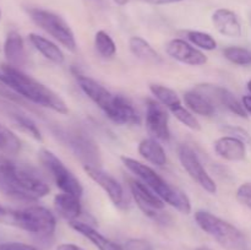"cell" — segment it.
<instances>
[{
  "label": "cell",
  "instance_id": "cell-12",
  "mask_svg": "<svg viewBox=\"0 0 251 250\" xmlns=\"http://www.w3.org/2000/svg\"><path fill=\"white\" fill-rule=\"evenodd\" d=\"M83 169L87 173V175L105 191L108 198L110 199V201L117 207H126V199H125L124 189H123V186L120 185V183L114 176H112L109 173L103 171L100 167L83 166Z\"/></svg>",
  "mask_w": 251,
  "mask_h": 250
},
{
  "label": "cell",
  "instance_id": "cell-31",
  "mask_svg": "<svg viewBox=\"0 0 251 250\" xmlns=\"http://www.w3.org/2000/svg\"><path fill=\"white\" fill-rule=\"evenodd\" d=\"M186 37L189 41L196 47L205 50H215L217 48V42L213 38L211 34L206 33V32L201 31H188L186 32Z\"/></svg>",
  "mask_w": 251,
  "mask_h": 250
},
{
  "label": "cell",
  "instance_id": "cell-28",
  "mask_svg": "<svg viewBox=\"0 0 251 250\" xmlns=\"http://www.w3.org/2000/svg\"><path fill=\"white\" fill-rule=\"evenodd\" d=\"M95 47L98 54L104 59H112L117 53V46L114 41L105 31H98L96 33Z\"/></svg>",
  "mask_w": 251,
  "mask_h": 250
},
{
  "label": "cell",
  "instance_id": "cell-18",
  "mask_svg": "<svg viewBox=\"0 0 251 250\" xmlns=\"http://www.w3.org/2000/svg\"><path fill=\"white\" fill-rule=\"evenodd\" d=\"M4 54L11 66L19 69L20 66H24L26 64L27 56L24 39L19 32L11 31L7 33L4 43Z\"/></svg>",
  "mask_w": 251,
  "mask_h": 250
},
{
  "label": "cell",
  "instance_id": "cell-16",
  "mask_svg": "<svg viewBox=\"0 0 251 250\" xmlns=\"http://www.w3.org/2000/svg\"><path fill=\"white\" fill-rule=\"evenodd\" d=\"M212 24L221 34L229 38H239L242 36V25L237 14L229 9H217L212 14Z\"/></svg>",
  "mask_w": 251,
  "mask_h": 250
},
{
  "label": "cell",
  "instance_id": "cell-15",
  "mask_svg": "<svg viewBox=\"0 0 251 250\" xmlns=\"http://www.w3.org/2000/svg\"><path fill=\"white\" fill-rule=\"evenodd\" d=\"M166 51L169 56L190 66H201L207 63V56L183 39H172L167 43Z\"/></svg>",
  "mask_w": 251,
  "mask_h": 250
},
{
  "label": "cell",
  "instance_id": "cell-5",
  "mask_svg": "<svg viewBox=\"0 0 251 250\" xmlns=\"http://www.w3.org/2000/svg\"><path fill=\"white\" fill-rule=\"evenodd\" d=\"M53 134L61 144L73 151L78 157L83 166L100 167V152L95 140L86 131L78 127L54 126Z\"/></svg>",
  "mask_w": 251,
  "mask_h": 250
},
{
  "label": "cell",
  "instance_id": "cell-35",
  "mask_svg": "<svg viewBox=\"0 0 251 250\" xmlns=\"http://www.w3.org/2000/svg\"><path fill=\"white\" fill-rule=\"evenodd\" d=\"M123 248L124 250H153L151 243L145 239H139V238L129 239L127 242H125Z\"/></svg>",
  "mask_w": 251,
  "mask_h": 250
},
{
  "label": "cell",
  "instance_id": "cell-1",
  "mask_svg": "<svg viewBox=\"0 0 251 250\" xmlns=\"http://www.w3.org/2000/svg\"><path fill=\"white\" fill-rule=\"evenodd\" d=\"M0 190L16 200L36 201L48 195L49 186L33 168L0 156Z\"/></svg>",
  "mask_w": 251,
  "mask_h": 250
},
{
  "label": "cell",
  "instance_id": "cell-42",
  "mask_svg": "<svg viewBox=\"0 0 251 250\" xmlns=\"http://www.w3.org/2000/svg\"><path fill=\"white\" fill-rule=\"evenodd\" d=\"M248 90H249V92H250V95H251V80L249 81V82H248Z\"/></svg>",
  "mask_w": 251,
  "mask_h": 250
},
{
  "label": "cell",
  "instance_id": "cell-17",
  "mask_svg": "<svg viewBox=\"0 0 251 250\" xmlns=\"http://www.w3.org/2000/svg\"><path fill=\"white\" fill-rule=\"evenodd\" d=\"M215 152L226 161L239 162L247 157V145L235 136H223L216 140Z\"/></svg>",
  "mask_w": 251,
  "mask_h": 250
},
{
  "label": "cell",
  "instance_id": "cell-13",
  "mask_svg": "<svg viewBox=\"0 0 251 250\" xmlns=\"http://www.w3.org/2000/svg\"><path fill=\"white\" fill-rule=\"evenodd\" d=\"M75 77L78 86H80V88L83 91V93H85L95 104H97L98 107L105 113V115L109 114L113 109V105H114L115 97H117V96L112 95L104 86L98 83L97 81L93 80V78L83 75V74L76 73Z\"/></svg>",
  "mask_w": 251,
  "mask_h": 250
},
{
  "label": "cell",
  "instance_id": "cell-7",
  "mask_svg": "<svg viewBox=\"0 0 251 250\" xmlns=\"http://www.w3.org/2000/svg\"><path fill=\"white\" fill-rule=\"evenodd\" d=\"M32 21L46 31L47 33L50 34L55 41L63 47H65L68 50H76V39L73 29L68 25V22L59 16L55 12H51L49 10L39 9V7H31L27 10Z\"/></svg>",
  "mask_w": 251,
  "mask_h": 250
},
{
  "label": "cell",
  "instance_id": "cell-44",
  "mask_svg": "<svg viewBox=\"0 0 251 250\" xmlns=\"http://www.w3.org/2000/svg\"><path fill=\"white\" fill-rule=\"evenodd\" d=\"M0 20H1V10H0Z\"/></svg>",
  "mask_w": 251,
  "mask_h": 250
},
{
  "label": "cell",
  "instance_id": "cell-25",
  "mask_svg": "<svg viewBox=\"0 0 251 250\" xmlns=\"http://www.w3.org/2000/svg\"><path fill=\"white\" fill-rule=\"evenodd\" d=\"M184 102L188 105L189 109L195 114L202 115V117H211L215 113V104L206 96L195 90L189 91L184 95Z\"/></svg>",
  "mask_w": 251,
  "mask_h": 250
},
{
  "label": "cell",
  "instance_id": "cell-39",
  "mask_svg": "<svg viewBox=\"0 0 251 250\" xmlns=\"http://www.w3.org/2000/svg\"><path fill=\"white\" fill-rule=\"evenodd\" d=\"M56 250H85L82 249L81 247L76 244H71V243H65V244H60L58 245Z\"/></svg>",
  "mask_w": 251,
  "mask_h": 250
},
{
  "label": "cell",
  "instance_id": "cell-22",
  "mask_svg": "<svg viewBox=\"0 0 251 250\" xmlns=\"http://www.w3.org/2000/svg\"><path fill=\"white\" fill-rule=\"evenodd\" d=\"M129 47L131 53L144 63L150 65H159L163 63V59L158 51H156V49H153V47L142 37H131L129 41Z\"/></svg>",
  "mask_w": 251,
  "mask_h": 250
},
{
  "label": "cell",
  "instance_id": "cell-19",
  "mask_svg": "<svg viewBox=\"0 0 251 250\" xmlns=\"http://www.w3.org/2000/svg\"><path fill=\"white\" fill-rule=\"evenodd\" d=\"M70 225L73 229H75L81 235L87 238L98 250H124V248L120 247L119 244L114 243L113 240L105 238L97 229L91 227L88 223L81 222V221H74V222H70Z\"/></svg>",
  "mask_w": 251,
  "mask_h": 250
},
{
  "label": "cell",
  "instance_id": "cell-32",
  "mask_svg": "<svg viewBox=\"0 0 251 250\" xmlns=\"http://www.w3.org/2000/svg\"><path fill=\"white\" fill-rule=\"evenodd\" d=\"M171 113L181 123V124L185 125L189 129L195 130V131H199V130L201 129V125L200 123H199V120L194 117V114L190 110H188L185 107H183V104L176 105V108L171 109Z\"/></svg>",
  "mask_w": 251,
  "mask_h": 250
},
{
  "label": "cell",
  "instance_id": "cell-27",
  "mask_svg": "<svg viewBox=\"0 0 251 250\" xmlns=\"http://www.w3.org/2000/svg\"><path fill=\"white\" fill-rule=\"evenodd\" d=\"M21 150V141L19 137L5 125L0 124V151L9 154L19 153Z\"/></svg>",
  "mask_w": 251,
  "mask_h": 250
},
{
  "label": "cell",
  "instance_id": "cell-33",
  "mask_svg": "<svg viewBox=\"0 0 251 250\" xmlns=\"http://www.w3.org/2000/svg\"><path fill=\"white\" fill-rule=\"evenodd\" d=\"M222 130L225 132H227L228 135H230V136H235L239 140H242L247 146H249L251 149V135L245 129L239 126H233V125H228V126L223 127Z\"/></svg>",
  "mask_w": 251,
  "mask_h": 250
},
{
  "label": "cell",
  "instance_id": "cell-2",
  "mask_svg": "<svg viewBox=\"0 0 251 250\" xmlns=\"http://www.w3.org/2000/svg\"><path fill=\"white\" fill-rule=\"evenodd\" d=\"M0 83L34 104L49 108L60 114L69 112L68 105L58 93L10 64H0Z\"/></svg>",
  "mask_w": 251,
  "mask_h": 250
},
{
  "label": "cell",
  "instance_id": "cell-34",
  "mask_svg": "<svg viewBox=\"0 0 251 250\" xmlns=\"http://www.w3.org/2000/svg\"><path fill=\"white\" fill-rule=\"evenodd\" d=\"M237 200L251 210V183H244L238 188Z\"/></svg>",
  "mask_w": 251,
  "mask_h": 250
},
{
  "label": "cell",
  "instance_id": "cell-14",
  "mask_svg": "<svg viewBox=\"0 0 251 250\" xmlns=\"http://www.w3.org/2000/svg\"><path fill=\"white\" fill-rule=\"evenodd\" d=\"M195 91L202 93L212 103H220L221 105L227 108L233 114L240 118H248V113L245 112L243 103H240L238 98L227 88L213 85H199L195 88Z\"/></svg>",
  "mask_w": 251,
  "mask_h": 250
},
{
  "label": "cell",
  "instance_id": "cell-37",
  "mask_svg": "<svg viewBox=\"0 0 251 250\" xmlns=\"http://www.w3.org/2000/svg\"><path fill=\"white\" fill-rule=\"evenodd\" d=\"M0 222L12 225V211L0 206Z\"/></svg>",
  "mask_w": 251,
  "mask_h": 250
},
{
  "label": "cell",
  "instance_id": "cell-43",
  "mask_svg": "<svg viewBox=\"0 0 251 250\" xmlns=\"http://www.w3.org/2000/svg\"><path fill=\"white\" fill-rule=\"evenodd\" d=\"M196 250H211V249H208V248H206V247H200V248H198Z\"/></svg>",
  "mask_w": 251,
  "mask_h": 250
},
{
  "label": "cell",
  "instance_id": "cell-41",
  "mask_svg": "<svg viewBox=\"0 0 251 250\" xmlns=\"http://www.w3.org/2000/svg\"><path fill=\"white\" fill-rule=\"evenodd\" d=\"M113 1H114L117 5H120V6H124V5H126L127 2H129V0H113Z\"/></svg>",
  "mask_w": 251,
  "mask_h": 250
},
{
  "label": "cell",
  "instance_id": "cell-8",
  "mask_svg": "<svg viewBox=\"0 0 251 250\" xmlns=\"http://www.w3.org/2000/svg\"><path fill=\"white\" fill-rule=\"evenodd\" d=\"M38 154L42 166L50 174L54 183L60 190H63V193L71 194L77 198L82 196L83 188L78 179L66 168L65 164L53 152L49 150H41Z\"/></svg>",
  "mask_w": 251,
  "mask_h": 250
},
{
  "label": "cell",
  "instance_id": "cell-6",
  "mask_svg": "<svg viewBox=\"0 0 251 250\" xmlns=\"http://www.w3.org/2000/svg\"><path fill=\"white\" fill-rule=\"evenodd\" d=\"M12 225L41 239H49L55 232L56 221L53 213L42 206H31L12 211Z\"/></svg>",
  "mask_w": 251,
  "mask_h": 250
},
{
  "label": "cell",
  "instance_id": "cell-3",
  "mask_svg": "<svg viewBox=\"0 0 251 250\" xmlns=\"http://www.w3.org/2000/svg\"><path fill=\"white\" fill-rule=\"evenodd\" d=\"M122 162L131 173H134L139 178V180L146 184L164 202H167L184 215H188L191 212V202L186 194H184L176 186L171 185L153 169L150 168L146 164H142L141 162L136 161V159H132L126 156L122 157Z\"/></svg>",
  "mask_w": 251,
  "mask_h": 250
},
{
  "label": "cell",
  "instance_id": "cell-30",
  "mask_svg": "<svg viewBox=\"0 0 251 250\" xmlns=\"http://www.w3.org/2000/svg\"><path fill=\"white\" fill-rule=\"evenodd\" d=\"M223 55H225L227 60L235 64V65H251V50L247 48H243V47H228V48L223 50Z\"/></svg>",
  "mask_w": 251,
  "mask_h": 250
},
{
  "label": "cell",
  "instance_id": "cell-36",
  "mask_svg": "<svg viewBox=\"0 0 251 250\" xmlns=\"http://www.w3.org/2000/svg\"><path fill=\"white\" fill-rule=\"evenodd\" d=\"M0 250H41V249L33 247V245L24 244V243L10 242V243H2V244H0Z\"/></svg>",
  "mask_w": 251,
  "mask_h": 250
},
{
  "label": "cell",
  "instance_id": "cell-11",
  "mask_svg": "<svg viewBox=\"0 0 251 250\" xmlns=\"http://www.w3.org/2000/svg\"><path fill=\"white\" fill-rule=\"evenodd\" d=\"M168 113L158 100H147L146 105V127L152 137L159 141L168 142L171 140Z\"/></svg>",
  "mask_w": 251,
  "mask_h": 250
},
{
  "label": "cell",
  "instance_id": "cell-9",
  "mask_svg": "<svg viewBox=\"0 0 251 250\" xmlns=\"http://www.w3.org/2000/svg\"><path fill=\"white\" fill-rule=\"evenodd\" d=\"M129 188L140 210L159 225H167L171 216L164 212V201L159 199L146 184L136 179H129Z\"/></svg>",
  "mask_w": 251,
  "mask_h": 250
},
{
  "label": "cell",
  "instance_id": "cell-23",
  "mask_svg": "<svg viewBox=\"0 0 251 250\" xmlns=\"http://www.w3.org/2000/svg\"><path fill=\"white\" fill-rule=\"evenodd\" d=\"M28 39L31 42L32 46L42 54L46 59H48L51 63L56 64V65H61L65 60V56L64 53L61 51V49L56 46L55 43H53L51 41L47 39L46 37H42L39 34L36 33H29Z\"/></svg>",
  "mask_w": 251,
  "mask_h": 250
},
{
  "label": "cell",
  "instance_id": "cell-4",
  "mask_svg": "<svg viewBox=\"0 0 251 250\" xmlns=\"http://www.w3.org/2000/svg\"><path fill=\"white\" fill-rule=\"evenodd\" d=\"M195 221L199 227L212 237L218 244L227 250H243L245 247V237L237 227L227 221L207 212H195Z\"/></svg>",
  "mask_w": 251,
  "mask_h": 250
},
{
  "label": "cell",
  "instance_id": "cell-20",
  "mask_svg": "<svg viewBox=\"0 0 251 250\" xmlns=\"http://www.w3.org/2000/svg\"><path fill=\"white\" fill-rule=\"evenodd\" d=\"M54 207H55L58 215L69 222L77 221V218L82 213L80 198L71 195V194H58L54 198Z\"/></svg>",
  "mask_w": 251,
  "mask_h": 250
},
{
  "label": "cell",
  "instance_id": "cell-24",
  "mask_svg": "<svg viewBox=\"0 0 251 250\" xmlns=\"http://www.w3.org/2000/svg\"><path fill=\"white\" fill-rule=\"evenodd\" d=\"M139 153L154 166L163 167L167 163L166 152L156 139L142 140L139 145Z\"/></svg>",
  "mask_w": 251,
  "mask_h": 250
},
{
  "label": "cell",
  "instance_id": "cell-38",
  "mask_svg": "<svg viewBox=\"0 0 251 250\" xmlns=\"http://www.w3.org/2000/svg\"><path fill=\"white\" fill-rule=\"evenodd\" d=\"M141 1L147 2V4L152 5H168V4H174V2H180L183 0H141Z\"/></svg>",
  "mask_w": 251,
  "mask_h": 250
},
{
  "label": "cell",
  "instance_id": "cell-10",
  "mask_svg": "<svg viewBox=\"0 0 251 250\" xmlns=\"http://www.w3.org/2000/svg\"><path fill=\"white\" fill-rule=\"evenodd\" d=\"M179 159L185 169L186 173L199 184L202 189H205L207 193L216 194L217 193V185H216L215 180L210 176V174L206 172L203 168L202 163L196 156L194 150L189 147L188 145H181L179 147Z\"/></svg>",
  "mask_w": 251,
  "mask_h": 250
},
{
  "label": "cell",
  "instance_id": "cell-21",
  "mask_svg": "<svg viewBox=\"0 0 251 250\" xmlns=\"http://www.w3.org/2000/svg\"><path fill=\"white\" fill-rule=\"evenodd\" d=\"M112 122L119 125H137L140 124V117L131 104L122 96L115 97L113 109L107 115Z\"/></svg>",
  "mask_w": 251,
  "mask_h": 250
},
{
  "label": "cell",
  "instance_id": "cell-26",
  "mask_svg": "<svg viewBox=\"0 0 251 250\" xmlns=\"http://www.w3.org/2000/svg\"><path fill=\"white\" fill-rule=\"evenodd\" d=\"M150 91H151L152 95L156 97V100H158L162 105L168 108L169 110L176 108V105L181 104L180 98L178 97L176 91H173L172 88L166 87V86L154 85V83H152V85H150Z\"/></svg>",
  "mask_w": 251,
  "mask_h": 250
},
{
  "label": "cell",
  "instance_id": "cell-40",
  "mask_svg": "<svg viewBox=\"0 0 251 250\" xmlns=\"http://www.w3.org/2000/svg\"><path fill=\"white\" fill-rule=\"evenodd\" d=\"M243 105H244V109L248 114L251 115V95L250 96H244L242 100Z\"/></svg>",
  "mask_w": 251,
  "mask_h": 250
},
{
  "label": "cell",
  "instance_id": "cell-29",
  "mask_svg": "<svg viewBox=\"0 0 251 250\" xmlns=\"http://www.w3.org/2000/svg\"><path fill=\"white\" fill-rule=\"evenodd\" d=\"M11 117L12 119H14V122L17 124V126H19L22 131L28 134L29 136H32L34 140H37V141H42V140H43L41 130L38 129L36 123H34L31 118L27 117L26 114H22V113L20 112H12Z\"/></svg>",
  "mask_w": 251,
  "mask_h": 250
}]
</instances>
